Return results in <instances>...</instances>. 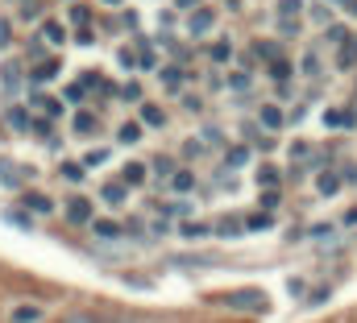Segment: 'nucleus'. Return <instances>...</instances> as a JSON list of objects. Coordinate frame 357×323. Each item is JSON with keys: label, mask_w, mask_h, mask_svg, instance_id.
<instances>
[{"label": "nucleus", "mask_w": 357, "mask_h": 323, "mask_svg": "<svg viewBox=\"0 0 357 323\" xmlns=\"http://www.w3.org/2000/svg\"><path fill=\"white\" fill-rule=\"evenodd\" d=\"M220 303L233 307V311H266L270 307L262 290H233V294H220Z\"/></svg>", "instance_id": "obj_1"}, {"label": "nucleus", "mask_w": 357, "mask_h": 323, "mask_svg": "<svg viewBox=\"0 0 357 323\" xmlns=\"http://www.w3.org/2000/svg\"><path fill=\"white\" fill-rule=\"evenodd\" d=\"M91 212H96V207H91V199H84V195H75V199L67 203V220H71V224H91Z\"/></svg>", "instance_id": "obj_2"}, {"label": "nucleus", "mask_w": 357, "mask_h": 323, "mask_svg": "<svg viewBox=\"0 0 357 323\" xmlns=\"http://www.w3.org/2000/svg\"><path fill=\"white\" fill-rule=\"evenodd\" d=\"M212 25H216V13L212 8H195L191 21H187V33H208Z\"/></svg>", "instance_id": "obj_3"}, {"label": "nucleus", "mask_w": 357, "mask_h": 323, "mask_svg": "<svg viewBox=\"0 0 357 323\" xmlns=\"http://www.w3.org/2000/svg\"><path fill=\"white\" fill-rule=\"evenodd\" d=\"M21 203H25L29 212H42V216H50V212H54V199H50V195H42V191H25V195H21Z\"/></svg>", "instance_id": "obj_4"}, {"label": "nucleus", "mask_w": 357, "mask_h": 323, "mask_svg": "<svg viewBox=\"0 0 357 323\" xmlns=\"http://www.w3.org/2000/svg\"><path fill=\"white\" fill-rule=\"evenodd\" d=\"M100 199H104L108 207H121V203L129 199V187H125V182H108V187L100 191Z\"/></svg>", "instance_id": "obj_5"}, {"label": "nucleus", "mask_w": 357, "mask_h": 323, "mask_svg": "<svg viewBox=\"0 0 357 323\" xmlns=\"http://www.w3.org/2000/svg\"><path fill=\"white\" fill-rule=\"evenodd\" d=\"M0 182H4V187H21V182H25V170H21L17 162H0Z\"/></svg>", "instance_id": "obj_6"}, {"label": "nucleus", "mask_w": 357, "mask_h": 323, "mask_svg": "<svg viewBox=\"0 0 357 323\" xmlns=\"http://www.w3.org/2000/svg\"><path fill=\"white\" fill-rule=\"evenodd\" d=\"M54 75H59V63H54V58H46V63H38V67L29 71V79L33 83H50Z\"/></svg>", "instance_id": "obj_7"}, {"label": "nucleus", "mask_w": 357, "mask_h": 323, "mask_svg": "<svg viewBox=\"0 0 357 323\" xmlns=\"http://www.w3.org/2000/svg\"><path fill=\"white\" fill-rule=\"evenodd\" d=\"M354 63H357V42L349 38V42H341V50H337V67H341V71H349Z\"/></svg>", "instance_id": "obj_8"}, {"label": "nucleus", "mask_w": 357, "mask_h": 323, "mask_svg": "<svg viewBox=\"0 0 357 323\" xmlns=\"http://www.w3.org/2000/svg\"><path fill=\"white\" fill-rule=\"evenodd\" d=\"M116 141H121V145H133V141H142V125H137V120H125V125L116 129Z\"/></svg>", "instance_id": "obj_9"}, {"label": "nucleus", "mask_w": 357, "mask_h": 323, "mask_svg": "<svg viewBox=\"0 0 357 323\" xmlns=\"http://www.w3.org/2000/svg\"><path fill=\"white\" fill-rule=\"evenodd\" d=\"M42 38H46L50 46H63V42H67V29H63L59 21H46V25H42Z\"/></svg>", "instance_id": "obj_10"}, {"label": "nucleus", "mask_w": 357, "mask_h": 323, "mask_svg": "<svg viewBox=\"0 0 357 323\" xmlns=\"http://www.w3.org/2000/svg\"><path fill=\"white\" fill-rule=\"evenodd\" d=\"M146 182V162H129L125 166V187H142Z\"/></svg>", "instance_id": "obj_11"}, {"label": "nucleus", "mask_w": 357, "mask_h": 323, "mask_svg": "<svg viewBox=\"0 0 357 323\" xmlns=\"http://www.w3.org/2000/svg\"><path fill=\"white\" fill-rule=\"evenodd\" d=\"M91 233H96L100 241H116V237H121V228H116L112 220H91Z\"/></svg>", "instance_id": "obj_12"}, {"label": "nucleus", "mask_w": 357, "mask_h": 323, "mask_svg": "<svg viewBox=\"0 0 357 323\" xmlns=\"http://www.w3.org/2000/svg\"><path fill=\"white\" fill-rule=\"evenodd\" d=\"M316 187H320V195H337V191H341V174H333V170H328V174H320V178H316Z\"/></svg>", "instance_id": "obj_13"}, {"label": "nucleus", "mask_w": 357, "mask_h": 323, "mask_svg": "<svg viewBox=\"0 0 357 323\" xmlns=\"http://www.w3.org/2000/svg\"><path fill=\"white\" fill-rule=\"evenodd\" d=\"M71 129H75L79 137H91V129H96V116H91V112H75V120H71Z\"/></svg>", "instance_id": "obj_14"}, {"label": "nucleus", "mask_w": 357, "mask_h": 323, "mask_svg": "<svg viewBox=\"0 0 357 323\" xmlns=\"http://www.w3.org/2000/svg\"><path fill=\"white\" fill-rule=\"evenodd\" d=\"M178 233H183L187 241H204V237H212V228H208V224H195V220H191V224H183Z\"/></svg>", "instance_id": "obj_15"}, {"label": "nucleus", "mask_w": 357, "mask_h": 323, "mask_svg": "<svg viewBox=\"0 0 357 323\" xmlns=\"http://www.w3.org/2000/svg\"><path fill=\"white\" fill-rule=\"evenodd\" d=\"M171 187H175V191H191V187H195V174H191V170H175Z\"/></svg>", "instance_id": "obj_16"}, {"label": "nucleus", "mask_w": 357, "mask_h": 323, "mask_svg": "<svg viewBox=\"0 0 357 323\" xmlns=\"http://www.w3.org/2000/svg\"><path fill=\"white\" fill-rule=\"evenodd\" d=\"M324 125H333V129H349L354 116H349V112H324Z\"/></svg>", "instance_id": "obj_17"}, {"label": "nucleus", "mask_w": 357, "mask_h": 323, "mask_svg": "<svg viewBox=\"0 0 357 323\" xmlns=\"http://www.w3.org/2000/svg\"><path fill=\"white\" fill-rule=\"evenodd\" d=\"M241 228H245L241 220H220L216 224V237H241Z\"/></svg>", "instance_id": "obj_18"}, {"label": "nucleus", "mask_w": 357, "mask_h": 323, "mask_svg": "<svg viewBox=\"0 0 357 323\" xmlns=\"http://www.w3.org/2000/svg\"><path fill=\"white\" fill-rule=\"evenodd\" d=\"M262 125H266V129H282V112H278L274 104H266V108H262Z\"/></svg>", "instance_id": "obj_19"}, {"label": "nucleus", "mask_w": 357, "mask_h": 323, "mask_svg": "<svg viewBox=\"0 0 357 323\" xmlns=\"http://www.w3.org/2000/svg\"><path fill=\"white\" fill-rule=\"evenodd\" d=\"M38 320H42L38 307H17V311H13V323H38Z\"/></svg>", "instance_id": "obj_20"}, {"label": "nucleus", "mask_w": 357, "mask_h": 323, "mask_svg": "<svg viewBox=\"0 0 357 323\" xmlns=\"http://www.w3.org/2000/svg\"><path fill=\"white\" fill-rule=\"evenodd\" d=\"M278 13H282V21H291L303 13V0H278Z\"/></svg>", "instance_id": "obj_21"}, {"label": "nucleus", "mask_w": 357, "mask_h": 323, "mask_svg": "<svg viewBox=\"0 0 357 323\" xmlns=\"http://www.w3.org/2000/svg\"><path fill=\"white\" fill-rule=\"evenodd\" d=\"M0 79H4V87H17V83H21V67H17V63H4Z\"/></svg>", "instance_id": "obj_22"}, {"label": "nucleus", "mask_w": 357, "mask_h": 323, "mask_svg": "<svg viewBox=\"0 0 357 323\" xmlns=\"http://www.w3.org/2000/svg\"><path fill=\"white\" fill-rule=\"evenodd\" d=\"M142 120H146V125H167L162 108H154V104H146V108H142Z\"/></svg>", "instance_id": "obj_23"}, {"label": "nucleus", "mask_w": 357, "mask_h": 323, "mask_svg": "<svg viewBox=\"0 0 357 323\" xmlns=\"http://www.w3.org/2000/svg\"><path fill=\"white\" fill-rule=\"evenodd\" d=\"M8 125L13 129H29V112L25 108H8Z\"/></svg>", "instance_id": "obj_24"}, {"label": "nucleus", "mask_w": 357, "mask_h": 323, "mask_svg": "<svg viewBox=\"0 0 357 323\" xmlns=\"http://www.w3.org/2000/svg\"><path fill=\"white\" fill-rule=\"evenodd\" d=\"M270 224H274V220H270L266 212H262V216H250V220H245V228H250V233H266Z\"/></svg>", "instance_id": "obj_25"}, {"label": "nucleus", "mask_w": 357, "mask_h": 323, "mask_svg": "<svg viewBox=\"0 0 357 323\" xmlns=\"http://www.w3.org/2000/svg\"><path fill=\"white\" fill-rule=\"evenodd\" d=\"M245 158H250V150H245V145H233V150L225 154V162H229V166H245Z\"/></svg>", "instance_id": "obj_26"}, {"label": "nucleus", "mask_w": 357, "mask_h": 323, "mask_svg": "<svg viewBox=\"0 0 357 323\" xmlns=\"http://www.w3.org/2000/svg\"><path fill=\"white\" fill-rule=\"evenodd\" d=\"M4 220H8V224H17V228H25V233L33 228V220H29L25 212H4Z\"/></svg>", "instance_id": "obj_27"}, {"label": "nucleus", "mask_w": 357, "mask_h": 323, "mask_svg": "<svg viewBox=\"0 0 357 323\" xmlns=\"http://www.w3.org/2000/svg\"><path fill=\"white\" fill-rule=\"evenodd\" d=\"M59 323H100V320H96L91 311H71V315H63Z\"/></svg>", "instance_id": "obj_28"}, {"label": "nucleus", "mask_w": 357, "mask_h": 323, "mask_svg": "<svg viewBox=\"0 0 357 323\" xmlns=\"http://www.w3.org/2000/svg\"><path fill=\"white\" fill-rule=\"evenodd\" d=\"M258 54H262V58H270V63H282V58H278V46H274V42H258Z\"/></svg>", "instance_id": "obj_29"}, {"label": "nucleus", "mask_w": 357, "mask_h": 323, "mask_svg": "<svg viewBox=\"0 0 357 323\" xmlns=\"http://www.w3.org/2000/svg\"><path fill=\"white\" fill-rule=\"evenodd\" d=\"M274 182H278V174H274V170H258V187H266V191H274Z\"/></svg>", "instance_id": "obj_30"}, {"label": "nucleus", "mask_w": 357, "mask_h": 323, "mask_svg": "<svg viewBox=\"0 0 357 323\" xmlns=\"http://www.w3.org/2000/svg\"><path fill=\"white\" fill-rule=\"evenodd\" d=\"M328 42H337V46L349 42V29H345V25H333V29H328Z\"/></svg>", "instance_id": "obj_31"}, {"label": "nucleus", "mask_w": 357, "mask_h": 323, "mask_svg": "<svg viewBox=\"0 0 357 323\" xmlns=\"http://www.w3.org/2000/svg\"><path fill=\"white\" fill-rule=\"evenodd\" d=\"M63 174H67L71 182H79V178H84V166H79V162H67V166H63Z\"/></svg>", "instance_id": "obj_32"}, {"label": "nucleus", "mask_w": 357, "mask_h": 323, "mask_svg": "<svg viewBox=\"0 0 357 323\" xmlns=\"http://www.w3.org/2000/svg\"><path fill=\"white\" fill-rule=\"evenodd\" d=\"M154 170H158V174H162V178H167V174H171V178H175V162H171V158H158V162H154Z\"/></svg>", "instance_id": "obj_33"}, {"label": "nucleus", "mask_w": 357, "mask_h": 323, "mask_svg": "<svg viewBox=\"0 0 357 323\" xmlns=\"http://www.w3.org/2000/svg\"><path fill=\"white\" fill-rule=\"evenodd\" d=\"M229 54H233V46H225V42H220V46H212V58H216V63H225Z\"/></svg>", "instance_id": "obj_34"}, {"label": "nucleus", "mask_w": 357, "mask_h": 323, "mask_svg": "<svg viewBox=\"0 0 357 323\" xmlns=\"http://www.w3.org/2000/svg\"><path fill=\"white\" fill-rule=\"evenodd\" d=\"M270 75H274V79H287V75H291V63H274Z\"/></svg>", "instance_id": "obj_35"}, {"label": "nucleus", "mask_w": 357, "mask_h": 323, "mask_svg": "<svg viewBox=\"0 0 357 323\" xmlns=\"http://www.w3.org/2000/svg\"><path fill=\"white\" fill-rule=\"evenodd\" d=\"M262 207H266V216L278 207V191H266V195H262Z\"/></svg>", "instance_id": "obj_36"}, {"label": "nucleus", "mask_w": 357, "mask_h": 323, "mask_svg": "<svg viewBox=\"0 0 357 323\" xmlns=\"http://www.w3.org/2000/svg\"><path fill=\"white\" fill-rule=\"evenodd\" d=\"M104 158H108V150H91L88 158H84V166H100Z\"/></svg>", "instance_id": "obj_37"}, {"label": "nucleus", "mask_w": 357, "mask_h": 323, "mask_svg": "<svg viewBox=\"0 0 357 323\" xmlns=\"http://www.w3.org/2000/svg\"><path fill=\"white\" fill-rule=\"evenodd\" d=\"M316 71H320V67H316V54H307V58H303V75H316Z\"/></svg>", "instance_id": "obj_38"}, {"label": "nucleus", "mask_w": 357, "mask_h": 323, "mask_svg": "<svg viewBox=\"0 0 357 323\" xmlns=\"http://www.w3.org/2000/svg\"><path fill=\"white\" fill-rule=\"evenodd\" d=\"M178 8H191V13H195V4H199V0H175Z\"/></svg>", "instance_id": "obj_39"}, {"label": "nucleus", "mask_w": 357, "mask_h": 323, "mask_svg": "<svg viewBox=\"0 0 357 323\" xmlns=\"http://www.w3.org/2000/svg\"><path fill=\"white\" fill-rule=\"evenodd\" d=\"M4 42H8V25L0 21V46H4Z\"/></svg>", "instance_id": "obj_40"}, {"label": "nucleus", "mask_w": 357, "mask_h": 323, "mask_svg": "<svg viewBox=\"0 0 357 323\" xmlns=\"http://www.w3.org/2000/svg\"><path fill=\"white\" fill-rule=\"evenodd\" d=\"M345 8H349V13H357V0H345Z\"/></svg>", "instance_id": "obj_41"}, {"label": "nucleus", "mask_w": 357, "mask_h": 323, "mask_svg": "<svg viewBox=\"0 0 357 323\" xmlns=\"http://www.w3.org/2000/svg\"><path fill=\"white\" fill-rule=\"evenodd\" d=\"M104 4H121V0H104Z\"/></svg>", "instance_id": "obj_42"}]
</instances>
